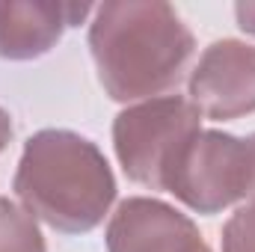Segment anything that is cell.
<instances>
[{"label":"cell","instance_id":"1","mask_svg":"<svg viewBox=\"0 0 255 252\" xmlns=\"http://www.w3.org/2000/svg\"><path fill=\"white\" fill-rule=\"evenodd\" d=\"M190 27L169 3L119 0L95 6L89 24V51L98 80L113 101L163 98L184 80L193 60Z\"/></svg>","mask_w":255,"mask_h":252},{"label":"cell","instance_id":"2","mask_svg":"<svg viewBox=\"0 0 255 252\" xmlns=\"http://www.w3.org/2000/svg\"><path fill=\"white\" fill-rule=\"evenodd\" d=\"M15 196L36 220L63 235H86L116 202V178L101 148L74 130H39L24 142Z\"/></svg>","mask_w":255,"mask_h":252},{"label":"cell","instance_id":"3","mask_svg":"<svg viewBox=\"0 0 255 252\" xmlns=\"http://www.w3.org/2000/svg\"><path fill=\"white\" fill-rule=\"evenodd\" d=\"M202 130V113L184 95H163L122 110L113 122V148L133 184L166 190V178Z\"/></svg>","mask_w":255,"mask_h":252},{"label":"cell","instance_id":"4","mask_svg":"<svg viewBox=\"0 0 255 252\" xmlns=\"http://www.w3.org/2000/svg\"><path fill=\"white\" fill-rule=\"evenodd\" d=\"M166 193L196 214H220L255 196L253 136L241 139L223 130H199L178 154Z\"/></svg>","mask_w":255,"mask_h":252},{"label":"cell","instance_id":"5","mask_svg":"<svg viewBox=\"0 0 255 252\" xmlns=\"http://www.w3.org/2000/svg\"><path fill=\"white\" fill-rule=\"evenodd\" d=\"M193 107L214 122H232L255 113V48L223 39L205 48L190 71Z\"/></svg>","mask_w":255,"mask_h":252},{"label":"cell","instance_id":"6","mask_svg":"<svg viewBox=\"0 0 255 252\" xmlns=\"http://www.w3.org/2000/svg\"><path fill=\"white\" fill-rule=\"evenodd\" d=\"M107 252H211L187 214L148 196L125 199L107 226Z\"/></svg>","mask_w":255,"mask_h":252},{"label":"cell","instance_id":"7","mask_svg":"<svg viewBox=\"0 0 255 252\" xmlns=\"http://www.w3.org/2000/svg\"><path fill=\"white\" fill-rule=\"evenodd\" d=\"M95 15L86 3H33V0H0V60H36L45 57L65 27H77Z\"/></svg>","mask_w":255,"mask_h":252},{"label":"cell","instance_id":"8","mask_svg":"<svg viewBox=\"0 0 255 252\" xmlns=\"http://www.w3.org/2000/svg\"><path fill=\"white\" fill-rule=\"evenodd\" d=\"M0 252H48L36 217L12 199H0Z\"/></svg>","mask_w":255,"mask_h":252},{"label":"cell","instance_id":"9","mask_svg":"<svg viewBox=\"0 0 255 252\" xmlns=\"http://www.w3.org/2000/svg\"><path fill=\"white\" fill-rule=\"evenodd\" d=\"M223 252H255V196L232 214L223 229Z\"/></svg>","mask_w":255,"mask_h":252},{"label":"cell","instance_id":"10","mask_svg":"<svg viewBox=\"0 0 255 252\" xmlns=\"http://www.w3.org/2000/svg\"><path fill=\"white\" fill-rule=\"evenodd\" d=\"M235 18H238V27L244 33L255 36V0H241L235 6Z\"/></svg>","mask_w":255,"mask_h":252},{"label":"cell","instance_id":"11","mask_svg":"<svg viewBox=\"0 0 255 252\" xmlns=\"http://www.w3.org/2000/svg\"><path fill=\"white\" fill-rule=\"evenodd\" d=\"M9 139H12V119H9V113L0 107V151L9 145Z\"/></svg>","mask_w":255,"mask_h":252},{"label":"cell","instance_id":"12","mask_svg":"<svg viewBox=\"0 0 255 252\" xmlns=\"http://www.w3.org/2000/svg\"><path fill=\"white\" fill-rule=\"evenodd\" d=\"M253 148H255V136H253Z\"/></svg>","mask_w":255,"mask_h":252}]
</instances>
